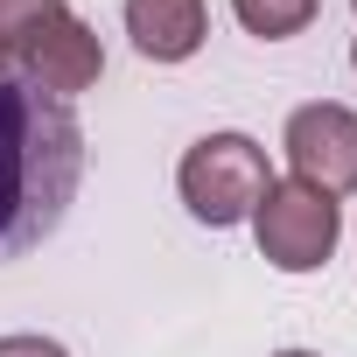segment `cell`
I'll return each mask as SVG.
<instances>
[{"label": "cell", "mask_w": 357, "mask_h": 357, "mask_svg": "<svg viewBox=\"0 0 357 357\" xmlns=\"http://www.w3.org/2000/svg\"><path fill=\"white\" fill-rule=\"evenodd\" d=\"M84 183V126L29 77H0V259L43 245Z\"/></svg>", "instance_id": "cell-1"}, {"label": "cell", "mask_w": 357, "mask_h": 357, "mask_svg": "<svg viewBox=\"0 0 357 357\" xmlns=\"http://www.w3.org/2000/svg\"><path fill=\"white\" fill-rule=\"evenodd\" d=\"M175 190H183L190 218L211 225V231H231V225H252L259 197L273 190V168H266V147L252 133H204L190 140V154L175 161Z\"/></svg>", "instance_id": "cell-2"}, {"label": "cell", "mask_w": 357, "mask_h": 357, "mask_svg": "<svg viewBox=\"0 0 357 357\" xmlns=\"http://www.w3.org/2000/svg\"><path fill=\"white\" fill-rule=\"evenodd\" d=\"M252 238H259V259L273 273H315L343 245V204L322 197V190H308V183H294V175H287V183L273 175V190L252 211Z\"/></svg>", "instance_id": "cell-3"}, {"label": "cell", "mask_w": 357, "mask_h": 357, "mask_svg": "<svg viewBox=\"0 0 357 357\" xmlns=\"http://www.w3.org/2000/svg\"><path fill=\"white\" fill-rule=\"evenodd\" d=\"M280 147H287L294 183H308V190H322L336 204L357 190V112L350 105H336V98L294 105L287 126H280Z\"/></svg>", "instance_id": "cell-4"}, {"label": "cell", "mask_w": 357, "mask_h": 357, "mask_svg": "<svg viewBox=\"0 0 357 357\" xmlns=\"http://www.w3.org/2000/svg\"><path fill=\"white\" fill-rule=\"evenodd\" d=\"M22 77L36 84V91H50V98H77V91H91L98 77H105V43H98V29L91 22H77V15H56L29 50H22Z\"/></svg>", "instance_id": "cell-5"}, {"label": "cell", "mask_w": 357, "mask_h": 357, "mask_svg": "<svg viewBox=\"0 0 357 357\" xmlns=\"http://www.w3.org/2000/svg\"><path fill=\"white\" fill-rule=\"evenodd\" d=\"M126 36L147 63H190L211 36L204 0H126Z\"/></svg>", "instance_id": "cell-6"}, {"label": "cell", "mask_w": 357, "mask_h": 357, "mask_svg": "<svg viewBox=\"0 0 357 357\" xmlns=\"http://www.w3.org/2000/svg\"><path fill=\"white\" fill-rule=\"evenodd\" d=\"M231 15H238L245 36H259V43H287V36H301V29L322 15V0H231Z\"/></svg>", "instance_id": "cell-7"}, {"label": "cell", "mask_w": 357, "mask_h": 357, "mask_svg": "<svg viewBox=\"0 0 357 357\" xmlns=\"http://www.w3.org/2000/svg\"><path fill=\"white\" fill-rule=\"evenodd\" d=\"M56 15H70V0H0V50H29Z\"/></svg>", "instance_id": "cell-8"}, {"label": "cell", "mask_w": 357, "mask_h": 357, "mask_svg": "<svg viewBox=\"0 0 357 357\" xmlns=\"http://www.w3.org/2000/svg\"><path fill=\"white\" fill-rule=\"evenodd\" d=\"M0 357H70L56 336H36V329H22V336H0Z\"/></svg>", "instance_id": "cell-9"}, {"label": "cell", "mask_w": 357, "mask_h": 357, "mask_svg": "<svg viewBox=\"0 0 357 357\" xmlns=\"http://www.w3.org/2000/svg\"><path fill=\"white\" fill-rule=\"evenodd\" d=\"M273 357H322V350H273Z\"/></svg>", "instance_id": "cell-10"}, {"label": "cell", "mask_w": 357, "mask_h": 357, "mask_svg": "<svg viewBox=\"0 0 357 357\" xmlns=\"http://www.w3.org/2000/svg\"><path fill=\"white\" fill-rule=\"evenodd\" d=\"M0 77H8V50H0Z\"/></svg>", "instance_id": "cell-11"}, {"label": "cell", "mask_w": 357, "mask_h": 357, "mask_svg": "<svg viewBox=\"0 0 357 357\" xmlns=\"http://www.w3.org/2000/svg\"><path fill=\"white\" fill-rule=\"evenodd\" d=\"M350 70H357V43H350Z\"/></svg>", "instance_id": "cell-12"}, {"label": "cell", "mask_w": 357, "mask_h": 357, "mask_svg": "<svg viewBox=\"0 0 357 357\" xmlns=\"http://www.w3.org/2000/svg\"><path fill=\"white\" fill-rule=\"evenodd\" d=\"M350 15H357V0H350Z\"/></svg>", "instance_id": "cell-13"}]
</instances>
